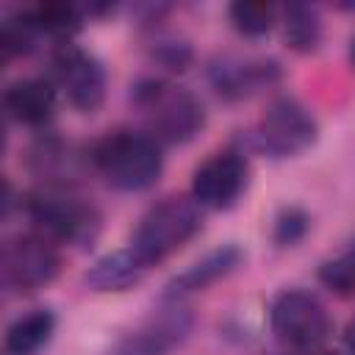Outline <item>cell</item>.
Wrapping results in <instances>:
<instances>
[{
    "label": "cell",
    "instance_id": "obj_1",
    "mask_svg": "<svg viewBox=\"0 0 355 355\" xmlns=\"http://www.w3.org/2000/svg\"><path fill=\"white\" fill-rule=\"evenodd\" d=\"M130 100L144 114L150 136L158 144H186L205 128L202 100L164 78H141Z\"/></svg>",
    "mask_w": 355,
    "mask_h": 355
},
{
    "label": "cell",
    "instance_id": "obj_2",
    "mask_svg": "<svg viewBox=\"0 0 355 355\" xmlns=\"http://www.w3.org/2000/svg\"><path fill=\"white\" fill-rule=\"evenodd\" d=\"M100 178L116 191H144L164 172V150L150 133H111L92 150Z\"/></svg>",
    "mask_w": 355,
    "mask_h": 355
},
{
    "label": "cell",
    "instance_id": "obj_3",
    "mask_svg": "<svg viewBox=\"0 0 355 355\" xmlns=\"http://www.w3.org/2000/svg\"><path fill=\"white\" fill-rule=\"evenodd\" d=\"M200 227H202V211L194 202V197L191 200L166 197L139 219L133 239H130V250L150 269L166 261L186 241H191L200 233Z\"/></svg>",
    "mask_w": 355,
    "mask_h": 355
},
{
    "label": "cell",
    "instance_id": "obj_4",
    "mask_svg": "<svg viewBox=\"0 0 355 355\" xmlns=\"http://www.w3.org/2000/svg\"><path fill=\"white\" fill-rule=\"evenodd\" d=\"M22 208L28 219L36 225V233L47 236L55 244L86 247L100 236V211L78 197L53 189H39L25 194Z\"/></svg>",
    "mask_w": 355,
    "mask_h": 355
},
{
    "label": "cell",
    "instance_id": "obj_5",
    "mask_svg": "<svg viewBox=\"0 0 355 355\" xmlns=\"http://www.w3.org/2000/svg\"><path fill=\"white\" fill-rule=\"evenodd\" d=\"M269 324L280 344L291 349H316L333 330L324 302L305 288H286L269 308Z\"/></svg>",
    "mask_w": 355,
    "mask_h": 355
},
{
    "label": "cell",
    "instance_id": "obj_6",
    "mask_svg": "<svg viewBox=\"0 0 355 355\" xmlns=\"http://www.w3.org/2000/svg\"><path fill=\"white\" fill-rule=\"evenodd\" d=\"M61 269V255L55 241L42 233H19L3 244L0 252V277L8 291L28 294L44 288L55 280Z\"/></svg>",
    "mask_w": 355,
    "mask_h": 355
},
{
    "label": "cell",
    "instance_id": "obj_7",
    "mask_svg": "<svg viewBox=\"0 0 355 355\" xmlns=\"http://www.w3.org/2000/svg\"><path fill=\"white\" fill-rule=\"evenodd\" d=\"M319 139L316 116L297 97H277L258 122V144L272 158H297Z\"/></svg>",
    "mask_w": 355,
    "mask_h": 355
},
{
    "label": "cell",
    "instance_id": "obj_8",
    "mask_svg": "<svg viewBox=\"0 0 355 355\" xmlns=\"http://www.w3.org/2000/svg\"><path fill=\"white\" fill-rule=\"evenodd\" d=\"M53 78L55 86L64 92L67 103L83 114H92L105 100V69L97 55L83 47L61 44L53 53Z\"/></svg>",
    "mask_w": 355,
    "mask_h": 355
},
{
    "label": "cell",
    "instance_id": "obj_9",
    "mask_svg": "<svg viewBox=\"0 0 355 355\" xmlns=\"http://www.w3.org/2000/svg\"><path fill=\"white\" fill-rule=\"evenodd\" d=\"M250 183V166L241 153L225 150L197 166L191 178V197L200 208L227 211L233 208Z\"/></svg>",
    "mask_w": 355,
    "mask_h": 355
},
{
    "label": "cell",
    "instance_id": "obj_10",
    "mask_svg": "<svg viewBox=\"0 0 355 355\" xmlns=\"http://www.w3.org/2000/svg\"><path fill=\"white\" fill-rule=\"evenodd\" d=\"M194 327V316L172 302V308L147 316L141 324L128 330L111 349V355H169L178 349Z\"/></svg>",
    "mask_w": 355,
    "mask_h": 355
},
{
    "label": "cell",
    "instance_id": "obj_11",
    "mask_svg": "<svg viewBox=\"0 0 355 355\" xmlns=\"http://www.w3.org/2000/svg\"><path fill=\"white\" fill-rule=\"evenodd\" d=\"M283 78V69L272 58H244V55H219L208 67V80L222 100H247Z\"/></svg>",
    "mask_w": 355,
    "mask_h": 355
},
{
    "label": "cell",
    "instance_id": "obj_12",
    "mask_svg": "<svg viewBox=\"0 0 355 355\" xmlns=\"http://www.w3.org/2000/svg\"><path fill=\"white\" fill-rule=\"evenodd\" d=\"M239 263H241V250H239L236 244H222V247L205 252L200 261H194V263H191L189 269H183L180 275H175V277L164 286L161 297H164L166 302H180L183 297H189V294H194V291H202V288L214 286L216 280L227 277Z\"/></svg>",
    "mask_w": 355,
    "mask_h": 355
},
{
    "label": "cell",
    "instance_id": "obj_13",
    "mask_svg": "<svg viewBox=\"0 0 355 355\" xmlns=\"http://www.w3.org/2000/svg\"><path fill=\"white\" fill-rule=\"evenodd\" d=\"M3 103L11 119L28 128H39L55 111V86L42 78H22L6 89Z\"/></svg>",
    "mask_w": 355,
    "mask_h": 355
},
{
    "label": "cell",
    "instance_id": "obj_14",
    "mask_svg": "<svg viewBox=\"0 0 355 355\" xmlns=\"http://www.w3.org/2000/svg\"><path fill=\"white\" fill-rule=\"evenodd\" d=\"M147 275V266L141 263V258L128 247V250H116V252H108L103 258H97L89 272H86V286L92 291H100V294H119V291H128L133 286H139Z\"/></svg>",
    "mask_w": 355,
    "mask_h": 355
},
{
    "label": "cell",
    "instance_id": "obj_15",
    "mask_svg": "<svg viewBox=\"0 0 355 355\" xmlns=\"http://www.w3.org/2000/svg\"><path fill=\"white\" fill-rule=\"evenodd\" d=\"M283 42L294 53H313L322 44V17L311 3H288L280 8Z\"/></svg>",
    "mask_w": 355,
    "mask_h": 355
},
{
    "label": "cell",
    "instance_id": "obj_16",
    "mask_svg": "<svg viewBox=\"0 0 355 355\" xmlns=\"http://www.w3.org/2000/svg\"><path fill=\"white\" fill-rule=\"evenodd\" d=\"M55 333V316L47 308L19 316L6 330V355H36Z\"/></svg>",
    "mask_w": 355,
    "mask_h": 355
},
{
    "label": "cell",
    "instance_id": "obj_17",
    "mask_svg": "<svg viewBox=\"0 0 355 355\" xmlns=\"http://www.w3.org/2000/svg\"><path fill=\"white\" fill-rule=\"evenodd\" d=\"M28 19L39 33H50V36L67 39L86 19V8L75 6V3H39V6H33L28 11Z\"/></svg>",
    "mask_w": 355,
    "mask_h": 355
},
{
    "label": "cell",
    "instance_id": "obj_18",
    "mask_svg": "<svg viewBox=\"0 0 355 355\" xmlns=\"http://www.w3.org/2000/svg\"><path fill=\"white\" fill-rule=\"evenodd\" d=\"M227 14H230L233 28L250 39L266 36L280 22V8L266 0H236V3H230Z\"/></svg>",
    "mask_w": 355,
    "mask_h": 355
},
{
    "label": "cell",
    "instance_id": "obj_19",
    "mask_svg": "<svg viewBox=\"0 0 355 355\" xmlns=\"http://www.w3.org/2000/svg\"><path fill=\"white\" fill-rule=\"evenodd\" d=\"M319 283L338 297L355 294V244L319 266Z\"/></svg>",
    "mask_w": 355,
    "mask_h": 355
},
{
    "label": "cell",
    "instance_id": "obj_20",
    "mask_svg": "<svg viewBox=\"0 0 355 355\" xmlns=\"http://www.w3.org/2000/svg\"><path fill=\"white\" fill-rule=\"evenodd\" d=\"M36 36H39V31L31 25L28 11H22L19 17H14V19H6V22H3V31H0V50H3V55H6V58L25 55V53H31V50H33Z\"/></svg>",
    "mask_w": 355,
    "mask_h": 355
},
{
    "label": "cell",
    "instance_id": "obj_21",
    "mask_svg": "<svg viewBox=\"0 0 355 355\" xmlns=\"http://www.w3.org/2000/svg\"><path fill=\"white\" fill-rule=\"evenodd\" d=\"M308 227H311V216H308L302 208H294V205H291V208H283V211L277 214L272 236H275V241H277L280 247H294L297 241L305 239Z\"/></svg>",
    "mask_w": 355,
    "mask_h": 355
},
{
    "label": "cell",
    "instance_id": "obj_22",
    "mask_svg": "<svg viewBox=\"0 0 355 355\" xmlns=\"http://www.w3.org/2000/svg\"><path fill=\"white\" fill-rule=\"evenodd\" d=\"M155 61L172 72H183L191 64V50L183 42H158L155 44Z\"/></svg>",
    "mask_w": 355,
    "mask_h": 355
},
{
    "label": "cell",
    "instance_id": "obj_23",
    "mask_svg": "<svg viewBox=\"0 0 355 355\" xmlns=\"http://www.w3.org/2000/svg\"><path fill=\"white\" fill-rule=\"evenodd\" d=\"M344 338H347V347H349V352L355 355V319L349 322V327H347V336H344Z\"/></svg>",
    "mask_w": 355,
    "mask_h": 355
},
{
    "label": "cell",
    "instance_id": "obj_24",
    "mask_svg": "<svg viewBox=\"0 0 355 355\" xmlns=\"http://www.w3.org/2000/svg\"><path fill=\"white\" fill-rule=\"evenodd\" d=\"M305 355H338V352H327V349H305Z\"/></svg>",
    "mask_w": 355,
    "mask_h": 355
},
{
    "label": "cell",
    "instance_id": "obj_25",
    "mask_svg": "<svg viewBox=\"0 0 355 355\" xmlns=\"http://www.w3.org/2000/svg\"><path fill=\"white\" fill-rule=\"evenodd\" d=\"M349 61H352V67H355V39H352V44H349Z\"/></svg>",
    "mask_w": 355,
    "mask_h": 355
}]
</instances>
